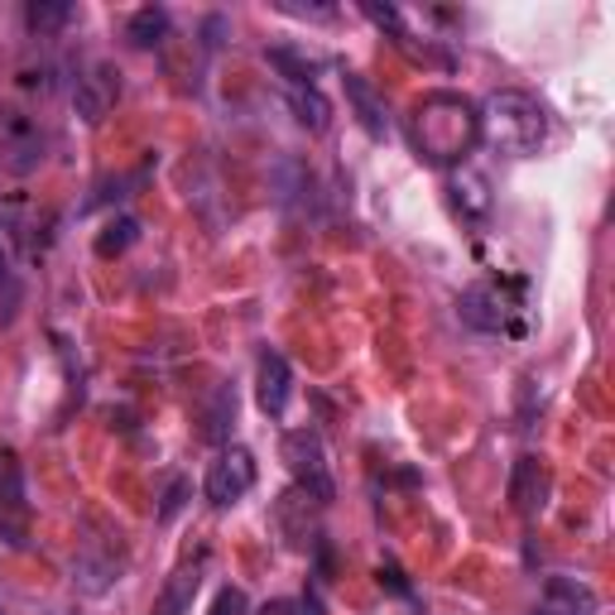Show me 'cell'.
I'll return each mask as SVG.
<instances>
[{
	"label": "cell",
	"instance_id": "cell-1",
	"mask_svg": "<svg viewBox=\"0 0 615 615\" xmlns=\"http://www.w3.org/2000/svg\"><path fill=\"white\" fill-rule=\"evenodd\" d=\"M409 144L423 164L457 169L481 144V107L462 92H423L409 111Z\"/></svg>",
	"mask_w": 615,
	"mask_h": 615
},
{
	"label": "cell",
	"instance_id": "cell-2",
	"mask_svg": "<svg viewBox=\"0 0 615 615\" xmlns=\"http://www.w3.org/2000/svg\"><path fill=\"white\" fill-rule=\"evenodd\" d=\"M481 135L510 159H530L548 140V111L530 92H495L481 111Z\"/></svg>",
	"mask_w": 615,
	"mask_h": 615
},
{
	"label": "cell",
	"instance_id": "cell-3",
	"mask_svg": "<svg viewBox=\"0 0 615 615\" xmlns=\"http://www.w3.org/2000/svg\"><path fill=\"white\" fill-rule=\"evenodd\" d=\"M284 462L294 472L299 491H308V501L327 505L336 486H332V472H327V457H322V437L313 429H299V433H284Z\"/></svg>",
	"mask_w": 615,
	"mask_h": 615
},
{
	"label": "cell",
	"instance_id": "cell-4",
	"mask_svg": "<svg viewBox=\"0 0 615 615\" xmlns=\"http://www.w3.org/2000/svg\"><path fill=\"white\" fill-rule=\"evenodd\" d=\"M29 544V495H24V466L10 447H0V548Z\"/></svg>",
	"mask_w": 615,
	"mask_h": 615
},
{
	"label": "cell",
	"instance_id": "cell-5",
	"mask_svg": "<svg viewBox=\"0 0 615 615\" xmlns=\"http://www.w3.org/2000/svg\"><path fill=\"white\" fill-rule=\"evenodd\" d=\"M0 164L10 173H34L43 164V130L24 111H0Z\"/></svg>",
	"mask_w": 615,
	"mask_h": 615
},
{
	"label": "cell",
	"instance_id": "cell-6",
	"mask_svg": "<svg viewBox=\"0 0 615 615\" xmlns=\"http://www.w3.org/2000/svg\"><path fill=\"white\" fill-rule=\"evenodd\" d=\"M255 486V457L245 447H226L222 457H216L208 466V481H202V495L216 505V510H226V505H236L245 491Z\"/></svg>",
	"mask_w": 615,
	"mask_h": 615
},
{
	"label": "cell",
	"instance_id": "cell-7",
	"mask_svg": "<svg viewBox=\"0 0 615 615\" xmlns=\"http://www.w3.org/2000/svg\"><path fill=\"white\" fill-rule=\"evenodd\" d=\"M289 394H294V371L280 351H260V365H255V400L270 419H284L289 409Z\"/></svg>",
	"mask_w": 615,
	"mask_h": 615
},
{
	"label": "cell",
	"instance_id": "cell-8",
	"mask_svg": "<svg viewBox=\"0 0 615 615\" xmlns=\"http://www.w3.org/2000/svg\"><path fill=\"white\" fill-rule=\"evenodd\" d=\"M115 92H121V82H115V72L107 63H97L87 78H72V107H78L87 125H101V115L111 111Z\"/></svg>",
	"mask_w": 615,
	"mask_h": 615
},
{
	"label": "cell",
	"instance_id": "cell-9",
	"mask_svg": "<svg viewBox=\"0 0 615 615\" xmlns=\"http://www.w3.org/2000/svg\"><path fill=\"white\" fill-rule=\"evenodd\" d=\"M510 501H515V510L524 520H534L538 510L548 505V472L538 457H520L515 472H510Z\"/></svg>",
	"mask_w": 615,
	"mask_h": 615
},
{
	"label": "cell",
	"instance_id": "cell-10",
	"mask_svg": "<svg viewBox=\"0 0 615 615\" xmlns=\"http://www.w3.org/2000/svg\"><path fill=\"white\" fill-rule=\"evenodd\" d=\"M457 313H462V322L466 327H476V332H505L510 327V308H505V299L495 294V289H466V294L457 299Z\"/></svg>",
	"mask_w": 615,
	"mask_h": 615
},
{
	"label": "cell",
	"instance_id": "cell-11",
	"mask_svg": "<svg viewBox=\"0 0 615 615\" xmlns=\"http://www.w3.org/2000/svg\"><path fill=\"white\" fill-rule=\"evenodd\" d=\"M342 87H346V101H351V111H356V121L365 125V135H371V140H385L390 115H385V101H380L375 87L365 82L361 72H346Z\"/></svg>",
	"mask_w": 615,
	"mask_h": 615
},
{
	"label": "cell",
	"instance_id": "cell-12",
	"mask_svg": "<svg viewBox=\"0 0 615 615\" xmlns=\"http://www.w3.org/2000/svg\"><path fill=\"white\" fill-rule=\"evenodd\" d=\"M447 198H452V208H457L466 222H481V216H491V183L481 179L476 169H452Z\"/></svg>",
	"mask_w": 615,
	"mask_h": 615
},
{
	"label": "cell",
	"instance_id": "cell-13",
	"mask_svg": "<svg viewBox=\"0 0 615 615\" xmlns=\"http://www.w3.org/2000/svg\"><path fill=\"white\" fill-rule=\"evenodd\" d=\"M544 615H596V592L577 577H548L544 587Z\"/></svg>",
	"mask_w": 615,
	"mask_h": 615
},
{
	"label": "cell",
	"instance_id": "cell-14",
	"mask_svg": "<svg viewBox=\"0 0 615 615\" xmlns=\"http://www.w3.org/2000/svg\"><path fill=\"white\" fill-rule=\"evenodd\" d=\"M198 587H202V567H198V563L179 567V573H173V577L164 582V592H159L154 615H188V611H193Z\"/></svg>",
	"mask_w": 615,
	"mask_h": 615
},
{
	"label": "cell",
	"instance_id": "cell-15",
	"mask_svg": "<svg viewBox=\"0 0 615 615\" xmlns=\"http://www.w3.org/2000/svg\"><path fill=\"white\" fill-rule=\"evenodd\" d=\"M72 582H78V592L101 596L111 582H121V563L107 558V553H82V558L72 563Z\"/></svg>",
	"mask_w": 615,
	"mask_h": 615
},
{
	"label": "cell",
	"instance_id": "cell-16",
	"mask_svg": "<svg viewBox=\"0 0 615 615\" xmlns=\"http://www.w3.org/2000/svg\"><path fill=\"white\" fill-rule=\"evenodd\" d=\"M125 39L135 43V49H159V43L169 39V10L164 6H144L125 20Z\"/></svg>",
	"mask_w": 615,
	"mask_h": 615
},
{
	"label": "cell",
	"instance_id": "cell-17",
	"mask_svg": "<svg viewBox=\"0 0 615 615\" xmlns=\"http://www.w3.org/2000/svg\"><path fill=\"white\" fill-rule=\"evenodd\" d=\"M289 111H294V121L303 130H313V135H322L332 121V107H327V97L317 92V87H289Z\"/></svg>",
	"mask_w": 615,
	"mask_h": 615
},
{
	"label": "cell",
	"instance_id": "cell-18",
	"mask_svg": "<svg viewBox=\"0 0 615 615\" xmlns=\"http://www.w3.org/2000/svg\"><path fill=\"white\" fill-rule=\"evenodd\" d=\"M135 241H140V222H135V216H111V222L101 226V236H97V255L101 260H115V255H125Z\"/></svg>",
	"mask_w": 615,
	"mask_h": 615
},
{
	"label": "cell",
	"instance_id": "cell-19",
	"mask_svg": "<svg viewBox=\"0 0 615 615\" xmlns=\"http://www.w3.org/2000/svg\"><path fill=\"white\" fill-rule=\"evenodd\" d=\"M270 63L284 72L289 87H313V78H317V63H313V58H303V53H294V49H270Z\"/></svg>",
	"mask_w": 615,
	"mask_h": 615
},
{
	"label": "cell",
	"instance_id": "cell-20",
	"mask_svg": "<svg viewBox=\"0 0 615 615\" xmlns=\"http://www.w3.org/2000/svg\"><path fill=\"white\" fill-rule=\"evenodd\" d=\"M24 20H29V29H34V34H49V29H58V24L72 20V6H68V0H34V6L24 10Z\"/></svg>",
	"mask_w": 615,
	"mask_h": 615
},
{
	"label": "cell",
	"instance_id": "cell-21",
	"mask_svg": "<svg viewBox=\"0 0 615 615\" xmlns=\"http://www.w3.org/2000/svg\"><path fill=\"white\" fill-rule=\"evenodd\" d=\"M231 419H236V390H216L212 414H208V437H212V443H222V437H226Z\"/></svg>",
	"mask_w": 615,
	"mask_h": 615
},
{
	"label": "cell",
	"instance_id": "cell-22",
	"mask_svg": "<svg viewBox=\"0 0 615 615\" xmlns=\"http://www.w3.org/2000/svg\"><path fill=\"white\" fill-rule=\"evenodd\" d=\"M260 615H322L317 596H284V602H265Z\"/></svg>",
	"mask_w": 615,
	"mask_h": 615
},
{
	"label": "cell",
	"instance_id": "cell-23",
	"mask_svg": "<svg viewBox=\"0 0 615 615\" xmlns=\"http://www.w3.org/2000/svg\"><path fill=\"white\" fill-rule=\"evenodd\" d=\"M188 495H193V481H183V476H179V481H169V491H164V505H159V520L169 524V520H173V515H179V510L188 505Z\"/></svg>",
	"mask_w": 615,
	"mask_h": 615
},
{
	"label": "cell",
	"instance_id": "cell-24",
	"mask_svg": "<svg viewBox=\"0 0 615 615\" xmlns=\"http://www.w3.org/2000/svg\"><path fill=\"white\" fill-rule=\"evenodd\" d=\"M212 615H251V602H245L241 587H222L212 602Z\"/></svg>",
	"mask_w": 615,
	"mask_h": 615
},
{
	"label": "cell",
	"instance_id": "cell-25",
	"mask_svg": "<svg viewBox=\"0 0 615 615\" xmlns=\"http://www.w3.org/2000/svg\"><path fill=\"white\" fill-rule=\"evenodd\" d=\"M380 582H385L390 592H400V596H409V582H404V573L400 567H380Z\"/></svg>",
	"mask_w": 615,
	"mask_h": 615
},
{
	"label": "cell",
	"instance_id": "cell-26",
	"mask_svg": "<svg viewBox=\"0 0 615 615\" xmlns=\"http://www.w3.org/2000/svg\"><path fill=\"white\" fill-rule=\"evenodd\" d=\"M10 260H14L10 255V241H6V231H0V284L10 280Z\"/></svg>",
	"mask_w": 615,
	"mask_h": 615
},
{
	"label": "cell",
	"instance_id": "cell-27",
	"mask_svg": "<svg viewBox=\"0 0 615 615\" xmlns=\"http://www.w3.org/2000/svg\"><path fill=\"white\" fill-rule=\"evenodd\" d=\"M534 615H544V611H534Z\"/></svg>",
	"mask_w": 615,
	"mask_h": 615
},
{
	"label": "cell",
	"instance_id": "cell-28",
	"mask_svg": "<svg viewBox=\"0 0 615 615\" xmlns=\"http://www.w3.org/2000/svg\"><path fill=\"white\" fill-rule=\"evenodd\" d=\"M53 615H63V611H53Z\"/></svg>",
	"mask_w": 615,
	"mask_h": 615
}]
</instances>
